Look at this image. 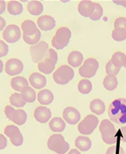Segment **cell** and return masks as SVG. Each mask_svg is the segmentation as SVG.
<instances>
[{
  "instance_id": "cell-1",
  "label": "cell",
  "mask_w": 126,
  "mask_h": 154,
  "mask_svg": "<svg viewBox=\"0 0 126 154\" xmlns=\"http://www.w3.org/2000/svg\"><path fill=\"white\" fill-rule=\"evenodd\" d=\"M108 116L117 124L126 123V99L119 98L114 100L109 107Z\"/></svg>"
},
{
  "instance_id": "cell-2",
  "label": "cell",
  "mask_w": 126,
  "mask_h": 154,
  "mask_svg": "<svg viewBox=\"0 0 126 154\" xmlns=\"http://www.w3.org/2000/svg\"><path fill=\"white\" fill-rule=\"evenodd\" d=\"M58 61V54L54 49H48L44 57L38 63V69L44 74H49L52 73Z\"/></svg>"
},
{
  "instance_id": "cell-3",
  "label": "cell",
  "mask_w": 126,
  "mask_h": 154,
  "mask_svg": "<svg viewBox=\"0 0 126 154\" xmlns=\"http://www.w3.org/2000/svg\"><path fill=\"white\" fill-rule=\"evenodd\" d=\"M47 147L58 154H65L69 149V145L65 141L62 134H55L51 135L47 141Z\"/></svg>"
},
{
  "instance_id": "cell-4",
  "label": "cell",
  "mask_w": 126,
  "mask_h": 154,
  "mask_svg": "<svg viewBox=\"0 0 126 154\" xmlns=\"http://www.w3.org/2000/svg\"><path fill=\"white\" fill-rule=\"evenodd\" d=\"M71 37V31L66 27H61L56 31L51 41L52 46L58 50L63 49L68 45Z\"/></svg>"
},
{
  "instance_id": "cell-5",
  "label": "cell",
  "mask_w": 126,
  "mask_h": 154,
  "mask_svg": "<svg viewBox=\"0 0 126 154\" xmlns=\"http://www.w3.org/2000/svg\"><path fill=\"white\" fill-rule=\"evenodd\" d=\"M99 131L102 134V138L106 144H113L117 142L115 127L108 119L102 121L99 126Z\"/></svg>"
},
{
  "instance_id": "cell-6",
  "label": "cell",
  "mask_w": 126,
  "mask_h": 154,
  "mask_svg": "<svg viewBox=\"0 0 126 154\" xmlns=\"http://www.w3.org/2000/svg\"><path fill=\"white\" fill-rule=\"evenodd\" d=\"M74 70L67 65L61 66L53 74L54 81L57 84L59 85L67 84L74 78Z\"/></svg>"
},
{
  "instance_id": "cell-7",
  "label": "cell",
  "mask_w": 126,
  "mask_h": 154,
  "mask_svg": "<svg viewBox=\"0 0 126 154\" xmlns=\"http://www.w3.org/2000/svg\"><path fill=\"white\" fill-rule=\"evenodd\" d=\"M6 118L15 124L21 126L27 121V113L22 109H14L11 106H6L4 109Z\"/></svg>"
},
{
  "instance_id": "cell-8",
  "label": "cell",
  "mask_w": 126,
  "mask_h": 154,
  "mask_svg": "<svg viewBox=\"0 0 126 154\" xmlns=\"http://www.w3.org/2000/svg\"><path fill=\"white\" fill-rule=\"evenodd\" d=\"M99 124V119L94 115H88L78 125V131L84 135L91 134Z\"/></svg>"
},
{
  "instance_id": "cell-9",
  "label": "cell",
  "mask_w": 126,
  "mask_h": 154,
  "mask_svg": "<svg viewBox=\"0 0 126 154\" xmlns=\"http://www.w3.org/2000/svg\"><path fill=\"white\" fill-rule=\"evenodd\" d=\"M99 68V63L96 59L90 58L84 62L83 65L79 69V74L84 78H92L96 74Z\"/></svg>"
},
{
  "instance_id": "cell-10",
  "label": "cell",
  "mask_w": 126,
  "mask_h": 154,
  "mask_svg": "<svg viewBox=\"0 0 126 154\" xmlns=\"http://www.w3.org/2000/svg\"><path fill=\"white\" fill-rule=\"evenodd\" d=\"M47 50H48V44L45 41H40L37 45L32 46L30 48L32 60L35 63H39L44 57Z\"/></svg>"
},
{
  "instance_id": "cell-11",
  "label": "cell",
  "mask_w": 126,
  "mask_h": 154,
  "mask_svg": "<svg viewBox=\"0 0 126 154\" xmlns=\"http://www.w3.org/2000/svg\"><path fill=\"white\" fill-rule=\"evenodd\" d=\"M4 134L10 140L11 143L14 146H20L23 143V136L18 127L14 125L6 126L4 129Z\"/></svg>"
},
{
  "instance_id": "cell-12",
  "label": "cell",
  "mask_w": 126,
  "mask_h": 154,
  "mask_svg": "<svg viewBox=\"0 0 126 154\" xmlns=\"http://www.w3.org/2000/svg\"><path fill=\"white\" fill-rule=\"evenodd\" d=\"M21 32L20 28L16 25H9L2 32V37L7 43L17 42L21 38Z\"/></svg>"
},
{
  "instance_id": "cell-13",
  "label": "cell",
  "mask_w": 126,
  "mask_h": 154,
  "mask_svg": "<svg viewBox=\"0 0 126 154\" xmlns=\"http://www.w3.org/2000/svg\"><path fill=\"white\" fill-rule=\"evenodd\" d=\"M24 69L22 62L18 59H10L5 65V71L10 76H14L21 74Z\"/></svg>"
},
{
  "instance_id": "cell-14",
  "label": "cell",
  "mask_w": 126,
  "mask_h": 154,
  "mask_svg": "<svg viewBox=\"0 0 126 154\" xmlns=\"http://www.w3.org/2000/svg\"><path fill=\"white\" fill-rule=\"evenodd\" d=\"M63 118L68 123L76 124L80 119V114L77 109L72 107H67L63 111Z\"/></svg>"
},
{
  "instance_id": "cell-15",
  "label": "cell",
  "mask_w": 126,
  "mask_h": 154,
  "mask_svg": "<svg viewBox=\"0 0 126 154\" xmlns=\"http://www.w3.org/2000/svg\"><path fill=\"white\" fill-rule=\"evenodd\" d=\"M34 118L40 123H46L51 118V112L48 108L40 106L34 112Z\"/></svg>"
},
{
  "instance_id": "cell-16",
  "label": "cell",
  "mask_w": 126,
  "mask_h": 154,
  "mask_svg": "<svg viewBox=\"0 0 126 154\" xmlns=\"http://www.w3.org/2000/svg\"><path fill=\"white\" fill-rule=\"evenodd\" d=\"M94 11V3L89 0H84L78 5V11L80 15L90 17Z\"/></svg>"
},
{
  "instance_id": "cell-17",
  "label": "cell",
  "mask_w": 126,
  "mask_h": 154,
  "mask_svg": "<svg viewBox=\"0 0 126 154\" xmlns=\"http://www.w3.org/2000/svg\"><path fill=\"white\" fill-rule=\"evenodd\" d=\"M37 25L40 29L49 31L53 29L55 26V20L49 15H44L37 19Z\"/></svg>"
},
{
  "instance_id": "cell-18",
  "label": "cell",
  "mask_w": 126,
  "mask_h": 154,
  "mask_svg": "<svg viewBox=\"0 0 126 154\" xmlns=\"http://www.w3.org/2000/svg\"><path fill=\"white\" fill-rule=\"evenodd\" d=\"M29 82L35 89H43L46 84V79L44 75L39 73H33L29 76Z\"/></svg>"
},
{
  "instance_id": "cell-19",
  "label": "cell",
  "mask_w": 126,
  "mask_h": 154,
  "mask_svg": "<svg viewBox=\"0 0 126 154\" xmlns=\"http://www.w3.org/2000/svg\"><path fill=\"white\" fill-rule=\"evenodd\" d=\"M21 28L23 31V35L28 36L35 35L39 31L36 24L31 20H25V21H23Z\"/></svg>"
},
{
  "instance_id": "cell-20",
  "label": "cell",
  "mask_w": 126,
  "mask_h": 154,
  "mask_svg": "<svg viewBox=\"0 0 126 154\" xmlns=\"http://www.w3.org/2000/svg\"><path fill=\"white\" fill-rule=\"evenodd\" d=\"M37 100L42 105H48L54 100V95L48 89H43L38 93Z\"/></svg>"
},
{
  "instance_id": "cell-21",
  "label": "cell",
  "mask_w": 126,
  "mask_h": 154,
  "mask_svg": "<svg viewBox=\"0 0 126 154\" xmlns=\"http://www.w3.org/2000/svg\"><path fill=\"white\" fill-rule=\"evenodd\" d=\"M6 8H7V11L9 12V14L14 15V16L21 14L23 11L22 4L18 1H15V0L9 1L6 4Z\"/></svg>"
},
{
  "instance_id": "cell-22",
  "label": "cell",
  "mask_w": 126,
  "mask_h": 154,
  "mask_svg": "<svg viewBox=\"0 0 126 154\" xmlns=\"http://www.w3.org/2000/svg\"><path fill=\"white\" fill-rule=\"evenodd\" d=\"M75 146L80 151L86 152V151L90 149L91 147H92V141L88 137L79 136L76 138Z\"/></svg>"
},
{
  "instance_id": "cell-23",
  "label": "cell",
  "mask_w": 126,
  "mask_h": 154,
  "mask_svg": "<svg viewBox=\"0 0 126 154\" xmlns=\"http://www.w3.org/2000/svg\"><path fill=\"white\" fill-rule=\"evenodd\" d=\"M10 85L13 89L17 92H21L25 87L28 86V81L23 77H15L13 78L10 81Z\"/></svg>"
},
{
  "instance_id": "cell-24",
  "label": "cell",
  "mask_w": 126,
  "mask_h": 154,
  "mask_svg": "<svg viewBox=\"0 0 126 154\" xmlns=\"http://www.w3.org/2000/svg\"><path fill=\"white\" fill-rule=\"evenodd\" d=\"M27 8L28 12L34 16H38V15L41 14L44 11L43 4L40 1H36V0H32V1L28 2Z\"/></svg>"
},
{
  "instance_id": "cell-25",
  "label": "cell",
  "mask_w": 126,
  "mask_h": 154,
  "mask_svg": "<svg viewBox=\"0 0 126 154\" xmlns=\"http://www.w3.org/2000/svg\"><path fill=\"white\" fill-rule=\"evenodd\" d=\"M83 59H84L83 55L80 51H74L68 56V63L73 67H77L82 63Z\"/></svg>"
},
{
  "instance_id": "cell-26",
  "label": "cell",
  "mask_w": 126,
  "mask_h": 154,
  "mask_svg": "<svg viewBox=\"0 0 126 154\" xmlns=\"http://www.w3.org/2000/svg\"><path fill=\"white\" fill-rule=\"evenodd\" d=\"M49 127L54 132H62L65 128V122L62 118L55 117L50 121Z\"/></svg>"
},
{
  "instance_id": "cell-27",
  "label": "cell",
  "mask_w": 126,
  "mask_h": 154,
  "mask_svg": "<svg viewBox=\"0 0 126 154\" xmlns=\"http://www.w3.org/2000/svg\"><path fill=\"white\" fill-rule=\"evenodd\" d=\"M21 95L24 100L25 102H28V103H33L36 99V92L30 86L25 87L21 90Z\"/></svg>"
},
{
  "instance_id": "cell-28",
  "label": "cell",
  "mask_w": 126,
  "mask_h": 154,
  "mask_svg": "<svg viewBox=\"0 0 126 154\" xmlns=\"http://www.w3.org/2000/svg\"><path fill=\"white\" fill-rule=\"evenodd\" d=\"M105 103L99 99H94L90 103L91 111L96 115H102L105 112Z\"/></svg>"
},
{
  "instance_id": "cell-29",
  "label": "cell",
  "mask_w": 126,
  "mask_h": 154,
  "mask_svg": "<svg viewBox=\"0 0 126 154\" xmlns=\"http://www.w3.org/2000/svg\"><path fill=\"white\" fill-rule=\"evenodd\" d=\"M112 63L113 65H115L118 67H122L123 66H124L126 63V55H124V53L121 52V51H118L115 52L111 58Z\"/></svg>"
},
{
  "instance_id": "cell-30",
  "label": "cell",
  "mask_w": 126,
  "mask_h": 154,
  "mask_svg": "<svg viewBox=\"0 0 126 154\" xmlns=\"http://www.w3.org/2000/svg\"><path fill=\"white\" fill-rule=\"evenodd\" d=\"M103 85L105 89L109 91H113L118 86V79L116 76L107 75L103 80Z\"/></svg>"
},
{
  "instance_id": "cell-31",
  "label": "cell",
  "mask_w": 126,
  "mask_h": 154,
  "mask_svg": "<svg viewBox=\"0 0 126 154\" xmlns=\"http://www.w3.org/2000/svg\"><path fill=\"white\" fill-rule=\"evenodd\" d=\"M10 103L11 105L14 106L16 108H23L26 104V102L21 97V95L18 93H14L11 94L10 97Z\"/></svg>"
},
{
  "instance_id": "cell-32",
  "label": "cell",
  "mask_w": 126,
  "mask_h": 154,
  "mask_svg": "<svg viewBox=\"0 0 126 154\" xmlns=\"http://www.w3.org/2000/svg\"><path fill=\"white\" fill-rule=\"evenodd\" d=\"M92 89V84L89 80L83 79L78 84V90L83 94H88Z\"/></svg>"
},
{
  "instance_id": "cell-33",
  "label": "cell",
  "mask_w": 126,
  "mask_h": 154,
  "mask_svg": "<svg viewBox=\"0 0 126 154\" xmlns=\"http://www.w3.org/2000/svg\"><path fill=\"white\" fill-rule=\"evenodd\" d=\"M22 37H23V40L25 43H27L28 45H32L33 46V45H37L39 41H40V37H41V32L39 30L35 35H32V36H29L22 35Z\"/></svg>"
},
{
  "instance_id": "cell-34",
  "label": "cell",
  "mask_w": 126,
  "mask_h": 154,
  "mask_svg": "<svg viewBox=\"0 0 126 154\" xmlns=\"http://www.w3.org/2000/svg\"><path fill=\"white\" fill-rule=\"evenodd\" d=\"M112 37L116 41H123L126 39V30L124 29H114L112 32Z\"/></svg>"
},
{
  "instance_id": "cell-35",
  "label": "cell",
  "mask_w": 126,
  "mask_h": 154,
  "mask_svg": "<svg viewBox=\"0 0 126 154\" xmlns=\"http://www.w3.org/2000/svg\"><path fill=\"white\" fill-rule=\"evenodd\" d=\"M121 68L116 66L112 63L111 61H109L106 66V72L107 75H112V76H116L119 73Z\"/></svg>"
},
{
  "instance_id": "cell-36",
  "label": "cell",
  "mask_w": 126,
  "mask_h": 154,
  "mask_svg": "<svg viewBox=\"0 0 126 154\" xmlns=\"http://www.w3.org/2000/svg\"><path fill=\"white\" fill-rule=\"evenodd\" d=\"M103 7H101L99 3H94V11L93 12L92 15L90 17V19H92V21H98L103 16Z\"/></svg>"
},
{
  "instance_id": "cell-37",
  "label": "cell",
  "mask_w": 126,
  "mask_h": 154,
  "mask_svg": "<svg viewBox=\"0 0 126 154\" xmlns=\"http://www.w3.org/2000/svg\"><path fill=\"white\" fill-rule=\"evenodd\" d=\"M124 29L126 30V18L118 17L114 21V29Z\"/></svg>"
},
{
  "instance_id": "cell-38",
  "label": "cell",
  "mask_w": 126,
  "mask_h": 154,
  "mask_svg": "<svg viewBox=\"0 0 126 154\" xmlns=\"http://www.w3.org/2000/svg\"><path fill=\"white\" fill-rule=\"evenodd\" d=\"M9 51V47L6 45V43H5L2 40H0V58L5 57Z\"/></svg>"
},
{
  "instance_id": "cell-39",
  "label": "cell",
  "mask_w": 126,
  "mask_h": 154,
  "mask_svg": "<svg viewBox=\"0 0 126 154\" xmlns=\"http://www.w3.org/2000/svg\"><path fill=\"white\" fill-rule=\"evenodd\" d=\"M7 146V139L3 134H0V150L4 149Z\"/></svg>"
},
{
  "instance_id": "cell-40",
  "label": "cell",
  "mask_w": 126,
  "mask_h": 154,
  "mask_svg": "<svg viewBox=\"0 0 126 154\" xmlns=\"http://www.w3.org/2000/svg\"><path fill=\"white\" fill-rule=\"evenodd\" d=\"M6 2H5L4 0H0V14L4 13V11H6Z\"/></svg>"
},
{
  "instance_id": "cell-41",
  "label": "cell",
  "mask_w": 126,
  "mask_h": 154,
  "mask_svg": "<svg viewBox=\"0 0 126 154\" xmlns=\"http://www.w3.org/2000/svg\"><path fill=\"white\" fill-rule=\"evenodd\" d=\"M121 132H122V141L126 142V126L122 127V129H121Z\"/></svg>"
},
{
  "instance_id": "cell-42",
  "label": "cell",
  "mask_w": 126,
  "mask_h": 154,
  "mask_svg": "<svg viewBox=\"0 0 126 154\" xmlns=\"http://www.w3.org/2000/svg\"><path fill=\"white\" fill-rule=\"evenodd\" d=\"M116 153H117V147H116V146L110 147L106 151V154H116Z\"/></svg>"
},
{
  "instance_id": "cell-43",
  "label": "cell",
  "mask_w": 126,
  "mask_h": 154,
  "mask_svg": "<svg viewBox=\"0 0 126 154\" xmlns=\"http://www.w3.org/2000/svg\"><path fill=\"white\" fill-rule=\"evenodd\" d=\"M6 22L3 17H0V31H2V29H4L6 27Z\"/></svg>"
},
{
  "instance_id": "cell-44",
  "label": "cell",
  "mask_w": 126,
  "mask_h": 154,
  "mask_svg": "<svg viewBox=\"0 0 126 154\" xmlns=\"http://www.w3.org/2000/svg\"><path fill=\"white\" fill-rule=\"evenodd\" d=\"M114 3L118 5H122L124 7H126V0H114Z\"/></svg>"
},
{
  "instance_id": "cell-45",
  "label": "cell",
  "mask_w": 126,
  "mask_h": 154,
  "mask_svg": "<svg viewBox=\"0 0 126 154\" xmlns=\"http://www.w3.org/2000/svg\"><path fill=\"white\" fill-rule=\"evenodd\" d=\"M68 154H80V152L77 149H71Z\"/></svg>"
},
{
  "instance_id": "cell-46",
  "label": "cell",
  "mask_w": 126,
  "mask_h": 154,
  "mask_svg": "<svg viewBox=\"0 0 126 154\" xmlns=\"http://www.w3.org/2000/svg\"><path fill=\"white\" fill-rule=\"evenodd\" d=\"M2 70H3V63H2V62L0 60V74L2 73Z\"/></svg>"
},
{
  "instance_id": "cell-47",
  "label": "cell",
  "mask_w": 126,
  "mask_h": 154,
  "mask_svg": "<svg viewBox=\"0 0 126 154\" xmlns=\"http://www.w3.org/2000/svg\"><path fill=\"white\" fill-rule=\"evenodd\" d=\"M124 67L126 68V63H125V64H124Z\"/></svg>"
}]
</instances>
